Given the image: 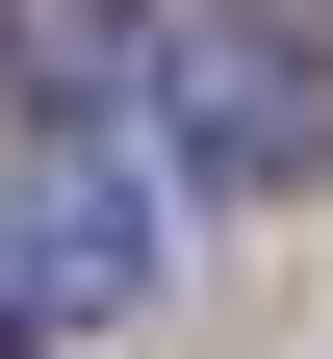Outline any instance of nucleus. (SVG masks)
Masks as SVG:
<instances>
[{
	"label": "nucleus",
	"instance_id": "obj_3",
	"mask_svg": "<svg viewBox=\"0 0 333 359\" xmlns=\"http://www.w3.org/2000/svg\"><path fill=\"white\" fill-rule=\"evenodd\" d=\"M128 77H154V0H0V103H26V128L128 103Z\"/></svg>",
	"mask_w": 333,
	"mask_h": 359
},
{
	"label": "nucleus",
	"instance_id": "obj_1",
	"mask_svg": "<svg viewBox=\"0 0 333 359\" xmlns=\"http://www.w3.org/2000/svg\"><path fill=\"white\" fill-rule=\"evenodd\" d=\"M154 103H179V180H308L333 154V52H308V0H154Z\"/></svg>",
	"mask_w": 333,
	"mask_h": 359
},
{
	"label": "nucleus",
	"instance_id": "obj_4",
	"mask_svg": "<svg viewBox=\"0 0 333 359\" xmlns=\"http://www.w3.org/2000/svg\"><path fill=\"white\" fill-rule=\"evenodd\" d=\"M0 334H26V283H0Z\"/></svg>",
	"mask_w": 333,
	"mask_h": 359
},
{
	"label": "nucleus",
	"instance_id": "obj_2",
	"mask_svg": "<svg viewBox=\"0 0 333 359\" xmlns=\"http://www.w3.org/2000/svg\"><path fill=\"white\" fill-rule=\"evenodd\" d=\"M0 283L52 308V334H103V308H154V205H128V180L52 128V154H26V257H0Z\"/></svg>",
	"mask_w": 333,
	"mask_h": 359
}]
</instances>
